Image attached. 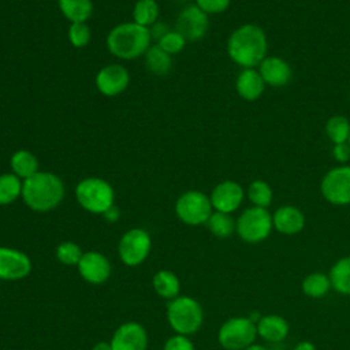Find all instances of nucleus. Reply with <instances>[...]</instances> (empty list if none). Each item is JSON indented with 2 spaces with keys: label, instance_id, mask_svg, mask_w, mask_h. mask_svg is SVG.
I'll use <instances>...</instances> for the list:
<instances>
[{
  "label": "nucleus",
  "instance_id": "obj_1",
  "mask_svg": "<svg viewBox=\"0 0 350 350\" xmlns=\"http://www.w3.org/2000/svg\"><path fill=\"white\" fill-rule=\"evenodd\" d=\"M268 41L264 30L252 23L237 27L228 37L227 52L234 63L243 68H254L267 57Z\"/></svg>",
  "mask_w": 350,
  "mask_h": 350
},
{
  "label": "nucleus",
  "instance_id": "obj_2",
  "mask_svg": "<svg viewBox=\"0 0 350 350\" xmlns=\"http://www.w3.org/2000/svg\"><path fill=\"white\" fill-rule=\"evenodd\" d=\"M22 198L36 212L52 211L64 198L63 180L52 172L38 171L23 180Z\"/></svg>",
  "mask_w": 350,
  "mask_h": 350
},
{
  "label": "nucleus",
  "instance_id": "obj_3",
  "mask_svg": "<svg viewBox=\"0 0 350 350\" xmlns=\"http://www.w3.org/2000/svg\"><path fill=\"white\" fill-rule=\"evenodd\" d=\"M150 40L148 27L135 22H124L109 31L107 46L113 56L131 60L146 53L150 46Z\"/></svg>",
  "mask_w": 350,
  "mask_h": 350
},
{
  "label": "nucleus",
  "instance_id": "obj_4",
  "mask_svg": "<svg viewBox=\"0 0 350 350\" xmlns=\"http://www.w3.org/2000/svg\"><path fill=\"white\" fill-rule=\"evenodd\" d=\"M167 321L179 335L196 334L204 321V312L198 301L187 295H178L168 301Z\"/></svg>",
  "mask_w": 350,
  "mask_h": 350
},
{
  "label": "nucleus",
  "instance_id": "obj_5",
  "mask_svg": "<svg viewBox=\"0 0 350 350\" xmlns=\"http://www.w3.org/2000/svg\"><path fill=\"white\" fill-rule=\"evenodd\" d=\"M75 198L85 211L103 215L113 205L115 191L101 178H85L75 186Z\"/></svg>",
  "mask_w": 350,
  "mask_h": 350
},
{
  "label": "nucleus",
  "instance_id": "obj_6",
  "mask_svg": "<svg viewBox=\"0 0 350 350\" xmlns=\"http://www.w3.org/2000/svg\"><path fill=\"white\" fill-rule=\"evenodd\" d=\"M272 228V215L268 209L252 206L241 213L237 220L235 231L242 241L247 243H258L268 238Z\"/></svg>",
  "mask_w": 350,
  "mask_h": 350
},
{
  "label": "nucleus",
  "instance_id": "obj_7",
  "mask_svg": "<svg viewBox=\"0 0 350 350\" xmlns=\"http://www.w3.org/2000/svg\"><path fill=\"white\" fill-rule=\"evenodd\" d=\"M257 336V327L249 317H231L221 324L217 340L226 350H245Z\"/></svg>",
  "mask_w": 350,
  "mask_h": 350
},
{
  "label": "nucleus",
  "instance_id": "obj_8",
  "mask_svg": "<svg viewBox=\"0 0 350 350\" xmlns=\"http://www.w3.org/2000/svg\"><path fill=\"white\" fill-rule=\"evenodd\" d=\"M213 212L211 198L198 190L185 191L175 202V213L180 221L189 226H200L208 221Z\"/></svg>",
  "mask_w": 350,
  "mask_h": 350
},
{
  "label": "nucleus",
  "instance_id": "obj_9",
  "mask_svg": "<svg viewBox=\"0 0 350 350\" xmlns=\"http://www.w3.org/2000/svg\"><path fill=\"white\" fill-rule=\"evenodd\" d=\"M152 246L150 235L144 228H131L126 231L118 245L120 261L127 267L142 264L149 256Z\"/></svg>",
  "mask_w": 350,
  "mask_h": 350
},
{
  "label": "nucleus",
  "instance_id": "obj_10",
  "mask_svg": "<svg viewBox=\"0 0 350 350\" xmlns=\"http://www.w3.org/2000/svg\"><path fill=\"white\" fill-rule=\"evenodd\" d=\"M323 197L334 205L350 204V165H339L331 168L323 178Z\"/></svg>",
  "mask_w": 350,
  "mask_h": 350
},
{
  "label": "nucleus",
  "instance_id": "obj_11",
  "mask_svg": "<svg viewBox=\"0 0 350 350\" xmlns=\"http://www.w3.org/2000/svg\"><path fill=\"white\" fill-rule=\"evenodd\" d=\"M209 26L208 14H205L196 4L186 5L178 15L175 21V30L186 41H198L201 40Z\"/></svg>",
  "mask_w": 350,
  "mask_h": 350
},
{
  "label": "nucleus",
  "instance_id": "obj_12",
  "mask_svg": "<svg viewBox=\"0 0 350 350\" xmlns=\"http://www.w3.org/2000/svg\"><path fill=\"white\" fill-rule=\"evenodd\" d=\"M31 271V260L22 250L0 246V280H21Z\"/></svg>",
  "mask_w": 350,
  "mask_h": 350
},
{
  "label": "nucleus",
  "instance_id": "obj_13",
  "mask_svg": "<svg viewBox=\"0 0 350 350\" xmlns=\"http://www.w3.org/2000/svg\"><path fill=\"white\" fill-rule=\"evenodd\" d=\"M109 343L112 350H146L148 332L142 324L127 321L116 328Z\"/></svg>",
  "mask_w": 350,
  "mask_h": 350
},
{
  "label": "nucleus",
  "instance_id": "obj_14",
  "mask_svg": "<svg viewBox=\"0 0 350 350\" xmlns=\"http://www.w3.org/2000/svg\"><path fill=\"white\" fill-rule=\"evenodd\" d=\"M77 268L81 278L92 284H101L111 275L109 260L96 250L83 252Z\"/></svg>",
  "mask_w": 350,
  "mask_h": 350
},
{
  "label": "nucleus",
  "instance_id": "obj_15",
  "mask_svg": "<svg viewBox=\"0 0 350 350\" xmlns=\"http://www.w3.org/2000/svg\"><path fill=\"white\" fill-rule=\"evenodd\" d=\"M130 75L122 64H108L96 75V86L104 96L113 97L120 94L129 86Z\"/></svg>",
  "mask_w": 350,
  "mask_h": 350
},
{
  "label": "nucleus",
  "instance_id": "obj_16",
  "mask_svg": "<svg viewBox=\"0 0 350 350\" xmlns=\"http://www.w3.org/2000/svg\"><path fill=\"white\" fill-rule=\"evenodd\" d=\"M209 198L215 211L231 213L241 206L243 201V189L234 180H223L213 187Z\"/></svg>",
  "mask_w": 350,
  "mask_h": 350
},
{
  "label": "nucleus",
  "instance_id": "obj_17",
  "mask_svg": "<svg viewBox=\"0 0 350 350\" xmlns=\"http://www.w3.org/2000/svg\"><path fill=\"white\" fill-rule=\"evenodd\" d=\"M258 72L262 77L265 85L280 88L290 82L291 67L279 56H267L258 66Z\"/></svg>",
  "mask_w": 350,
  "mask_h": 350
},
{
  "label": "nucleus",
  "instance_id": "obj_18",
  "mask_svg": "<svg viewBox=\"0 0 350 350\" xmlns=\"http://www.w3.org/2000/svg\"><path fill=\"white\" fill-rule=\"evenodd\" d=\"M272 223L278 232L284 235H294L305 227L304 213L293 205H283L272 215Z\"/></svg>",
  "mask_w": 350,
  "mask_h": 350
},
{
  "label": "nucleus",
  "instance_id": "obj_19",
  "mask_svg": "<svg viewBox=\"0 0 350 350\" xmlns=\"http://www.w3.org/2000/svg\"><path fill=\"white\" fill-rule=\"evenodd\" d=\"M235 89L242 98L253 101L262 94L265 89V82L257 70L243 68L237 77Z\"/></svg>",
  "mask_w": 350,
  "mask_h": 350
},
{
  "label": "nucleus",
  "instance_id": "obj_20",
  "mask_svg": "<svg viewBox=\"0 0 350 350\" xmlns=\"http://www.w3.org/2000/svg\"><path fill=\"white\" fill-rule=\"evenodd\" d=\"M257 335L268 342H280L288 334V323L279 314L262 316L257 324Z\"/></svg>",
  "mask_w": 350,
  "mask_h": 350
},
{
  "label": "nucleus",
  "instance_id": "obj_21",
  "mask_svg": "<svg viewBox=\"0 0 350 350\" xmlns=\"http://www.w3.org/2000/svg\"><path fill=\"white\" fill-rule=\"evenodd\" d=\"M152 284L156 294L168 301L176 298L180 293L179 278L172 271L168 269L157 271L152 279Z\"/></svg>",
  "mask_w": 350,
  "mask_h": 350
},
{
  "label": "nucleus",
  "instance_id": "obj_22",
  "mask_svg": "<svg viewBox=\"0 0 350 350\" xmlns=\"http://www.w3.org/2000/svg\"><path fill=\"white\" fill-rule=\"evenodd\" d=\"M11 170L12 172L19 176L22 180L33 176L34 174L38 172V160L37 157L25 149L16 150L12 156H11V161H10Z\"/></svg>",
  "mask_w": 350,
  "mask_h": 350
},
{
  "label": "nucleus",
  "instance_id": "obj_23",
  "mask_svg": "<svg viewBox=\"0 0 350 350\" xmlns=\"http://www.w3.org/2000/svg\"><path fill=\"white\" fill-rule=\"evenodd\" d=\"M62 14L71 22H86L93 12L92 0H57Z\"/></svg>",
  "mask_w": 350,
  "mask_h": 350
},
{
  "label": "nucleus",
  "instance_id": "obj_24",
  "mask_svg": "<svg viewBox=\"0 0 350 350\" xmlns=\"http://www.w3.org/2000/svg\"><path fill=\"white\" fill-rule=\"evenodd\" d=\"M331 287L343 295H350V257L339 258L331 268Z\"/></svg>",
  "mask_w": 350,
  "mask_h": 350
},
{
  "label": "nucleus",
  "instance_id": "obj_25",
  "mask_svg": "<svg viewBox=\"0 0 350 350\" xmlns=\"http://www.w3.org/2000/svg\"><path fill=\"white\" fill-rule=\"evenodd\" d=\"M145 66L154 75H165L172 66L171 55L163 51L157 44L149 46L145 53Z\"/></svg>",
  "mask_w": 350,
  "mask_h": 350
},
{
  "label": "nucleus",
  "instance_id": "obj_26",
  "mask_svg": "<svg viewBox=\"0 0 350 350\" xmlns=\"http://www.w3.org/2000/svg\"><path fill=\"white\" fill-rule=\"evenodd\" d=\"M301 288L310 298H323L331 288L329 276L324 272H312L304 278Z\"/></svg>",
  "mask_w": 350,
  "mask_h": 350
},
{
  "label": "nucleus",
  "instance_id": "obj_27",
  "mask_svg": "<svg viewBox=\"0 0 350 350\" xmlns=\"http://www.w3.org/2000/svg\"><path fill=\"white\" fill-rule=\"evenodd\" d=\"M23 180L14 172L0 175V205H8L22 197Z\"/></svg>",
  "mask_w": 350,
  "mask_h": 350
},
{
  "label": "nucleus",
  "instance_id": "obj_28",
  "mask_svg": "<svg viewBox=\"0 0 350 350\" xmlns=\"http://www.w3.org/2000/svg\"><path fill=\"white\" fill-rule=\"evenodd\" d=\"M157 16H159V4L156 0H138L134 4L133 22L149 29L153 23L157 22Z\"/></svg>",
  "mask_w": 350,
  "mask_h": 350
},
{
  "label": "nucleus",
  "instance_id": "obj_29",
  "mask_svg": "<svg viewBox=\"0 0 350 350\" xmlns=\"http://www.w3.org/2000/svg\"><path fill=\"white\" fill-rule=\"evenodd\" d=\"M205 224L208 226L209 231L217 238H227L237 228V221H234L230 213L217 212V211L212 212V215L209 216Z\"/></svg>",
  "mask_w": 350,
  "mask_h": 350
},
{
  "label": "nucleus",
  "instance_id": "obj_30",
  "mask_svg": "<svg viewBox=\"0 0 350 350\" xmlns=\"http://www.w3.org/2000/svg\"><path fill=\"white\" fill-rule=\"evenodd\" d=\"M325 133L334 145L347 142L350 137V122L342 115H335L327 120Z\"/></svg>",
  "mask_w": 350,
  "mask_h": 350
},
{
  "label": "nucleus",
  "instance_id": "obj_31",
  "mask_svg": "<svg viewBox=\"0 0 350 350\" xmlns=\"http://www.w3.org/2000/svg\"><path fill=\"white\" fill-rule=\"evenodd\" d=\"M247 197L252 201L253 206L258 208H268L272 202V189L271 186L264 180H254L247 187Z\"/></svg>",
  "mask_w": 350,
  "mask_h": 350
},
{
  "label": "nucleus",
  "instance_id": "obj_32",
  "mask_svg": "<svg viewBox=\"0 0 350 350\" xmlns=\"http://www.w3.org/2000/svg\"><path fill=\"white\" fill-rule=\"evenodd\" d=\"M83 252L82 249L71 242V241H66V242H62L57 247H56V258L59 260V262H62L63 265H78L81 257H82Z\"/></svg>",
  "mask_w": 350,
  "mask_h": 350
},
{
  "label": "nucleus",
  "instance_id": "obj_33",
  "mask_svg": "<svg viewBox=\"0 0 350 350\" xmlns=\"http://www.w3.org/2000/svg\"><path fill=\"white\" fill-rule=\"evenodd\" d=\"M90 29L86 25V22H77L71 23L68 29V40L72 46L75 48H83L90 41Z\"/></svg>",
  "mask_w": 350,
  "mask_h": 350
},
{
  "label": "nucleus",
  "instance_id": "obj_34",
  "mask_svg": "<svg viewBox=\"0 0 350 350\" xmlns=\"http://www.w3.org/2000/svg\"><path fill=\"white\" fill-rule=\"evenodd\" d=\"M157 45L168 55H175L185 48L186 40L176 30H170L163 38L157 41Z\"/></svg>",
  "mask_w": 350,
  "mask_h": 350
},
{
  "label": "nucleus",
  "instance_id": "obj_35",
  "mask_svg": "<svg viewBox=\"0 0 350 350\" xmlns=\"http://www.w3.org/2000/svg\"><path fill=\"white\" fill-rule=\"evenodd\" d=\"M163 350H194V345L186 335L175 334L165 340Z\"/></svg>",
  "mask_w": 350,
  "mask_h": 350
},
{
  "label": "nucleus",
  "instance_id": "obj_36",
  "mask_svg": "<svg viewBox=\"0 0 350 350\" xmlns=\"http://www.w3.org/2000/svg\"><path fill=\"white\" fill-rule=\"evenodd\" d=\"M231 0H196V5L205 14H220L226 11Z\"/></svg>",
  "mask_w": 350,
  "mask_h": 350
},
{
  "label": "nucleus",
  "instance_id": "obj_37",
  "mask_svg": "<svg viewBox=\"0 0 350 350\" xmlns=\"http://www.w3.org/2000/svg\"><path fill=\"white\" fill-rule=\"evenodd\" d=\"M332 154L336 161L347 163L350 160V145L347 142L335 144L334 149H332Z\"/></svg>",
  "mask_w": 350,
  "mask_h": 350
},
{
  "label": "nucleus",
  "instance_id": "obj_38",
  "mask_svg": "<svg viewBox=\"0 0 350 350\" xmlns=\"http://www.w3.org/2000/svg\"><path fill=\"white\" fill-rule=\"evenodd\" d=\"M168 31H170L168 26H167L165 23H163V22H156V23H153V25L149 27L150 38L157 40V41H159L160 38H163Z\"/></svg>",
  "mask_w": 350,
  "mask_h": 350
},
{
  "label": "nucleus",
  "instance_id": "obj_39",
  "mask_svg": "<svg viewBox=\"0 0 350 350\" xmlns=\"http://www.w3.org/2000/svg\"><path fill=\"white\" fill-rule=\"evenodd\" d=\"M103 216H104L105 220H108V221H118L119 217H120V211H119L118 206L112 205V206H109V208L103 213Z\"/></svg>",
  "mask_w": 350,
  "mask_h": 350
},
{
  "label": "nucleus",
  "instance_id": "obj_40",
  "mask_svg": "<svg viewBox=\"0 0 350 350\" xmlns=\"http://www.w3.org/2000/svg\"><path fill=\"white\" fill-rule=\"evenodd\" d=\"M294 350H317V349H316V346H314L312 342L304 340V342H299V343L295 346Z\"/></svg>",
  "mask_w": 350,
  "mask_h": 350
},
{
  "label": "nucleus",
  "instance_id": "obj_41",
  "mask_svg": "<svg viewBox=\"0 0 350 350\" xmlns=\"http://www.w3.org/2000/svg\"><path fill=\"white\" fill-rule=\"evenodd\" d=\"M92 350H112L109 342H98L93 346Z\"/></svg>",
  "mask_w": 350,
  "mask_h": 350
},
{
  "label": "nucleus",
  "instance_id": "obj_42",
  "mask_svg": "<svg viewBox=\"0 0 350 350\" xmlns=\"http://www.w3.org/2000/svg\"><path fill=\"white\" fill-rule=\"evenodd\" d=\"M245 350H268L267 347L261 346V345H256V343H252L250 346H247Z\"/></svg>",
  "mask_w": 350,
  "mask_h": 350
},
{
  "label": "nucleus",
  "instance_id": "obj_43",
  "mask_svg": "<svg viewBox=\"0 0 350 350\" xmlns=\"http://www.w3.org/2000/svg\"><path fill=\"white\" fill-rule=\"evenodd\" d=\"M347 144H349V145H350V137H349V141H347Z\"/></svg>",
  "mask_w": 350,
  "mask_h": 350
}]
</instances>
